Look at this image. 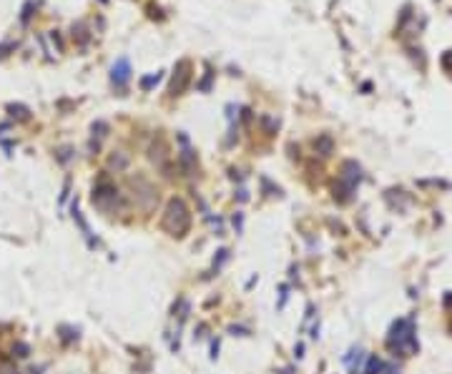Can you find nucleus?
Masks as SVG:
<instances>
[{"instance_id": "0eeeda50", "label": "nucleus", "mask_w": 452, "mask_h": 374, "mask_svg": "<svg viewBox=\"0 0 452 374\" xmlns=\"http://www.w3.org/2000/svg\"><path fill=\"white\" fill-rule=\"evenodd\" d=\"M10 115H18L20 121H28V108L26 106H8Z\"/></svg>"}, {"instance_id": "f257e3e1", "label": "nucleus", "mask_w": 452, "mask_h": 374, "mask_svg": "<svg viewBox=\"0 0 452 374\" xmlns=\"http://www.w3.org/2000/svg\"><path fill=\"white\" fill-rule=\"evenodd\" d=\"M191 226V211L183 203V199H171L163 214V229L171 236H183Z\"/></svg>"}, {"instance_id": "1a4fd4ad", "label": "nucleus", "mask_w": 452, "mask_h": 374, "mask_svg": "<svg viewBox=\"0 0 452 374\" xmlns=\"http://www.w3.org/2000/svg\"><path fill=\"white\" fill-rule=\"evenodd\" d=\"M153 83H158V73H156V76H149V78H144V83H141V86L149 88V86H153Z\"/></svg>"}, {"instance_id": "f03ea898", "label": "nucleus", "mask_w": 452, "mask_h": 374, "mask_svg": "<svg viewBox=\"0 0 452 374\" xmlns=\"http://www.w3.org/2000/svg\"><path fill=\"white\" fill-rule=\"evenodd\" d=\"M118 201H121L118 189H116L113 183H108V181H98V183L93 186V203H96L101 211H111Z\"/></svg>"}, {"instance_id": "423d86ee", "label": "nucleus", "mask_w": 452, "mask_h": 374, "mask_svg": "<svg viewBox=\"0 0 452 374\" xmlns=\"http://www.w3.org/2000/svg\"><path fill=\"white\" fill-rule=\"evenodd\" d=\"M314 148H319L322 151V156H329V151H331V138L329 136H322L317 144H314Z\"/></svg>"}, {"instance_id": "7ed1b4c3", "label": "nucleus", "mask_w": 452, "mask_h": 374, "mask_svg": "<svg viewBox=\"0 0 452 374\" xmlns=\"http://www.w3.org/2000/svg\"><path fill=\"white\" fill-rule=\"evenodd\" d=\"M111 78H113V86L126 88V83L131 81V65H128V60H126V58H121L118 63L113 65V71H111Z\"/></svg>"}, {"instance_id": "39448f33", "label": "nucleus", "mask_w": 452, "mask_h": 374, "mask_svg": "<svg viewBox=\"0 0 452 374\" xmlns=\"http://www.w3.org/2000/svg\"><path fill=\"white\" fill-rule=\"evenodd\" d=\"M73 219L78 221V226H81V231H83V236H86L90 244H93V239H90V229H88V224L83 221V216H81V211H78V206H76V203H73Z\"/></svg>"}, {"instance_id": "20e7f679", "label": "nucleus", "mask_w": 452, "mask_h": 374, "mask_svg": "<svg viewBox=\"0 0 452 374\" xmlns=\"http://www.w3.org/2000/svg\"><path fill=\"white\" fill-rule=\"evenodd\" d=\"M186 83H188V63L181 60L179 63V76H174V83H171V93L179 96L181 90L186 88Z\"/></svg>"}, {"instance_id": "6e6552de", "label": "nucleus", "mask_w": 452, "mask_h": 374, "mask_svg": "<svg viewBox=\"0 0 452 374\" xmlns=\"http://www.w3.org/2000/svg\"><path fill=\"white\" fill-rule=\"evenodd\" d=\"M111 166H113V169H126V166H128V158H126V156H111Z\"/></svg>"}]
</instances>
